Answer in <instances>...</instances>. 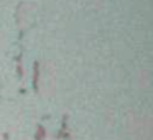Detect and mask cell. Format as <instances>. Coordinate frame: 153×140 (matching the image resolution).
I'll return each mask as SVG.
<instances>
[]
</instances>
